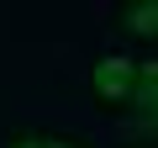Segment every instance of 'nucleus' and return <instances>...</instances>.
I'll return each instance as SVG.
<instances>
[{"label":"nucleus","mask_w":158,"mask_h":148,"mask_svg":"<svg viewBox=\"0 0 158 148\" xmlns=\"http://www.w3.org/2000/svg\"><path fill=\"white\" fill-rule=\"evenodd\" d=\"M90 101H95V111H106V116L137 111V58H127V53L95 58V63H90Z\"/></svg>","instance_id":"f257e3e1"},{"label":"nucleus","mask_w":158,"mask_h":148,"mask_svg":"<svg viewBox=\"0 0 158 148\" xmlns=\"http://www.w3.org/2000/svg\"><path fill=\"white\" fill-rule=\"evenodd\" d=\"M111 21H116V32H121V37L158 48V0H121Z\"/></svg>","instance_id":"f03ea898"},{"label":"nucleus","mask_w":158,"mask_h":148,"mask_svg":"<svg viewBox=\"0 0 158 148\" xmlns=\"http://www.w3.org/2000/svg\"><path fill=\"white\" fill-rule=\"evenodd\" d=\"M153 111H158V53H148L137 63V116L148 122Z\"/></svg>","instance_id":"7ed1b4c3"},{"label":"nucleus","mask_w":158,"mask_h":148,"mask_svg":"<svg viewBox=\"0 0 158 148\" xmlns=\"http://www.w3.org/2000/svg\"><path fill=\"white\" fill-rule=\"evenodd\" d=\"M42 127H11L6 137H0V148H42Z\"/></svg>","instance_id":"20e7f679"},{"label":"nucleus","mask_w":158,"mask_h":148,"mask_svg":"<svg viewBox=\"0 0 158 148\" xmlns=\"http://www.w3.org/2000/svg\"><path fill=\"white\" fill-rule=\"evenodd\" d=\"M42 148H95V143H90V137H79V132H48Z\"/></svg>","instance_id":"39448f33"},{"label":"nucleus","mask_w":158,"mask_h":148,"mask_svg":"<svg viewBox=\"0 0 158 148\" xmlns=\"http://www.w3.org/2000/svg\"><path fill=\"white\" fill-rule=\"evenodd\" d=\"M148 132H158V111H153V116H148Z\"/></svg>","instance_id":"423d86ee"}]
</instances>
